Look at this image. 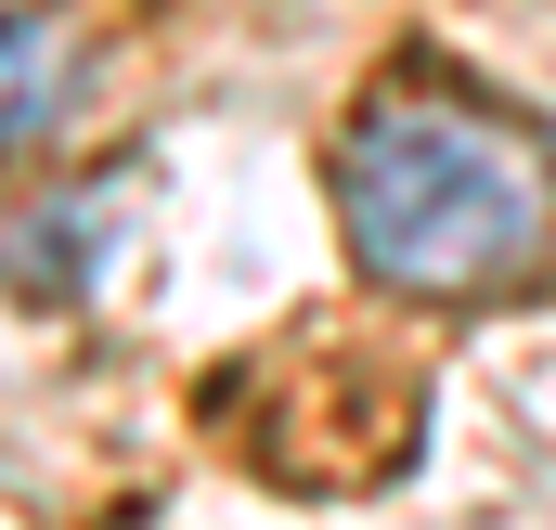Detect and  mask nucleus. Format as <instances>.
I'll return each mask as SVG.
<instances>
[{
    "instance_id": "f257e3e1",
    "label": "nucleus",
    "mask_w": 556,
    "mask_h": 530,
    "mask_svg": "<svg viewBox=\"0 0 556 530\" xmlns=\"http://www.w3.org/2000/svg\"><path fill=\"white\" fill-rule=\"evenodd\" d=\"M324 181H337V234L363 285L505 298L556 260V142L466 78H389L337 130Z\"/></svg>"
},
{
    "instance_id": "f03ea898",
    "label": "nucleus",
    "mask_w": 556,
    "mask_h": 530,
    "mask_svg": "<svg viewBox=\"0 0 556 530\" xmlns=\"http://www.w3.org/2000/svg\"><path fill=\"white\" fill-rule=\"evenodd\" d=\"M78 91H91V52H78V26L52 13V0H0V168L13 155H39V142L78 117Z\"/></svg>"
},
{
    "instance_id": "7ed1b4c3",
    "label": "nucleus",
    "mask_w": 556,
    "mask_h": 530,
    "mask_svg": "<svg viewBox=\"0 0 556 530\" xmlns=\"http://www.w3.org/2000/svg\"><path fill=\"white\" fill-rule=\"evenodd\" d=\"M91 234H104V207H91V194H65V207H52V220H26V234L0 220V272L26 260L52 298H65V285H91Z\"/></svg>"
}]
</instances>
